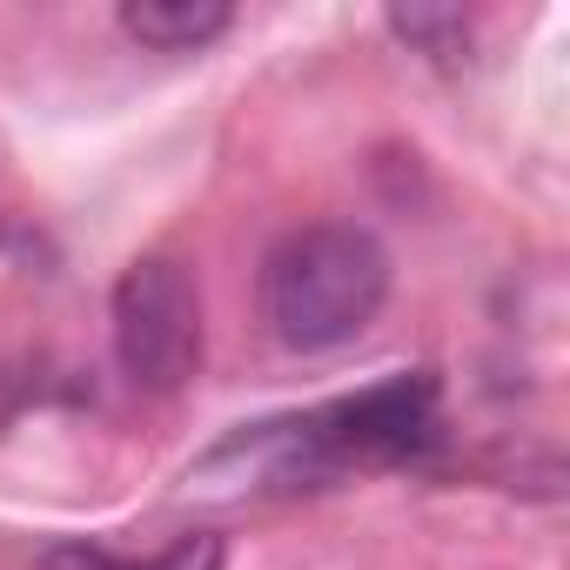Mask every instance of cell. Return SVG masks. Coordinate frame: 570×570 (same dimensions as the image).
<instances>
[{
  "label": "cell",
  "instance_id": "3",
  "mask_svg": "<svg viewBox=\"0 0 570 570\" xmlns=\"http://www.w3.org/2000/svg\"><path fill=\"white\" fill-rule=\"evenodd\" d=\"M235 28V8L222 0H121V35L155 55H195Z\"/></svg>",
  "mask_w": 570,
  "mask_h": 570
},
{
  "label": "cell",
  "instance_id": "2",
  "mask_svg": "<svg viewBox=\"0 0 570 570\" xmlns=\"http://www.w3.org/2000/svg\"><path fill=\"white\" fill-rule=\"evenodd\" d=\"M115 363L135 390L175 396L202 370V289L175 255H141L115 275L108 296Z\"/></svg>",
  "mask_w": 570,
  "mask_h": 570
},
{
  "label": "cell",
  "instance_id": "4",
  "mask_svg": "<svg viewBox=\"0 0 570 570\" xmlns=\"http://www.w3.org/2000/svg\"><path fill=\"white\" fill-rule=\"evenodd\" d=\"M222 563H228V543L215 530H181L148 563H128V557H115L108 543H88V537H61V543L41 550L35 570H222Z\"/></svg>",
  "mask_w": 570,
  "mask_h": 570
},
{
  "label": "cell",
  "instance_id": "5",
  "mask_svg": "<svg viewBox=\"0 0 570 570\" xmlns=\"http://www.w3.org/2000/svg\"><path fill=\"white\" fill-rule=\"evenodd\" d=\"M383 21L403 48H416L430 61H463V48H470V14L463 8H390Z\"/></svg>",
  "mask_w": 570,
  "mask_h": 570
},
{
  "label": "cell",
  "instance_id": "1",
  "mask_svg": "<svg viewBox=\"0 0 570 570\" xmlns=\"http://www.w3.org/2000/svg\"><path fill=\"white\" fill-rule=\"evenodd\" d=\"M390 303V248L356 222L289 228L262 255V323L282 350L330 356Z\"/></svg>",
  "mask_w": 570,
  "mask_h": 570
}]
</instances>
